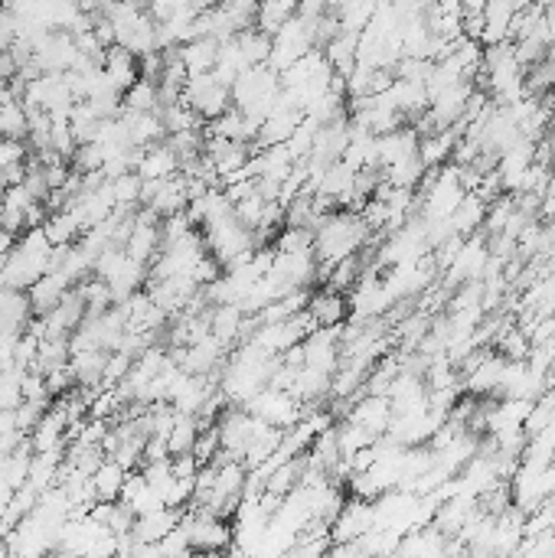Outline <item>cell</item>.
Listing matches in <instances>:
<instances>
[{
	"label": "cell",
	"mask_w": 555,
	"mask_h": 558,
	"mask_svg": "<svg viewBox=\"0 0 555 558\" xmlns=\"http://www.w3.org/2000/svg\"><path fill=\"white\" fill-rule=\"evenodd\" d=\"M376 526V513H373V500H360V496H353V500L343 503V510L333 519V542H353L366 536L369 529Z\"/></svg>",
	"instance_id": "obj_11"
},
{
	"label": "cell",
	"mask_w": 555,
	"mask_h": 558,
	"mask_svg": "<svg viewBox=\"0 0 555 558\" xmlns=\"http://www.w3.org/2000/svg\"><path fill=\"white\" fill-rule=\"evenodd\" d=\"M118 118L125 121L131 141L138 147H151V144H160L167 138V128H164L160 111H125V108H121Z\"/></svg>",
	"instance_id": "obj_16"
},
{
	"label": "cell",
	"mask_w": 555,
	"mask_h": 558,
	"mask_svg": "<svg viewBox=\"0 0 555 558\" xmlns=\"http://www.w3.org/2000/svg\"><path fill=\"white\" fill-rule=\"evenodd\" d=\"M125 480H128V467H121L115 457H105L92 474L95 496L98 500H121V487H125Z\"/></svg>",
	"instance_id": "obj_24"
},
{
	"label": "cell",
	"mask_w": 555,
	"mask_h": 558,
	"mask_svg": "<svg viewBox=\"0 0 555 558\" xmlns=\"http://www.w3.org/2000/svg\"><path fill=\"white\" fill-rule=\"evenodd\" d=\"M373 229L366 226L363 213H350V209H340V213H324L314 226V255L320 268H330L343 262L350 255H360L363 245L369 242Z\"/></svg>",
	"instance_id": "obj_1"
},
{
	"label": "cell",
	"mask_w": 555,
	"mask_h": 558,
	"mask_svg": "<svg viewBox=\"0 0 555 558\" xmlns=\"http://www.w3.org/2000/svg\"><path fill=\"white\" fill-rule=\"evenodd\" d=\"M69 291H72V284L63 275H59V271H46V275L40 281H33L30 291H27L33 314H49V310L63 301Z\"/></svg>",
	"instance_id": "obj_18"
},
{
	"label": "cell",
	"mask_w": 555,
	"mask_h": 558,
	"mask_svg": "<svg viewBox=\"0 0 555 558\" xmlns=\"http://www.w3.org/2000/svg\"><path fill=\"white\" fill-rule=\"evenodd\" d=\"M85 314H89L85 297L79 294V288H72L63 301L49 310V314H40L43 324H46V337H72V330L82 324Z\"/></svg>",
	"instance_id": "obj_12"
},
{
	"label": "cell",
	"mask_w": 555,
	"mask_h": 558,
	"mask_svg": "<svg viewBox=\"0 0 555 558\" xmlns=\"http://www.w3.org/2000/svg\"><path fill=\"white\" fill-rule=\"evenodd\" d=\"M262 425L265 421L255 418L245 405H232L229 412L219 415V425H216L222 451H226L229 457H236V461H245V454H249L255 434Z\"/></svg>",
	"instance_id": "obj_6"
},
{
	"label": "cell",
	"mask_w": 555,
	"mask_h": 558,
	"mask_svg": "<svg viewBox=\"0 0 555 558\" xmlns=\"http://www.w3.org/2000/svg\"><path fill=\"white\" fill-rule=\"evenodd\" d=\"M314 229L307 226H285L275 235V252H311Z\"/></svg>",
	"instance_id": "obj_32"
},
{
	"label": "cell",
	"mask_w": 555,
	"mask_h": 558,
	"mask_svg": "<svg viewBox=\"0 0 555 558\" xmlns=\"http://www.w3.org/2000/svg\"><path fill=\"white\" fill-rule=\"evenodd\" d=\"M219 4V0H190V7L196 10V14H203V10H213Z\"/></svg>",
	"instance_id": "obj_39"
},
{
	"label": "cell",
	"mask_w": 555,
	"mask_h": 558,
	"mask_svg": "<svg viewBox=\"0 0 555 558\" xmlns=\"http://www.w3.org/2000/svg\"><path fill=\"white\" fill-rule=\"evenodd\" d=\"M350 421L356 425H363L366 431H373L376 438L389 431V421H392V402L389 395H376V392H366V399H360L350 408Z\"/></svg>",
	"instance_id": "obj_15"
},
{
	"label": "cell",
	"mask_w": 555,
	"mask_h": 558,
	"mask_svg": "<svg viewBox=\"0 0 555 558\" xmlns=\"http://www.w3.org/2000/svg\"><path fill=\"white\" fill-rule=\"evenodd\" d=\"M203 239H206V248L209 255L216 258L219 265H232L236 258L249 255L255 245V232L245 226V222H239L236 209H232L229 216H222L216 222H209V226H203Z\"/></svg>",
	"instance_id": "obj_4"
},
{
	"label": "cell",
	"mask_w": 555,
	"mask_h": 558,
	"mask_svg": "<svg viewBox=\"0 0 555 558\" xmlns=\"http://www.w3.org/2000/svg\"><path fill=\"white\" fill-rule=\"evenodd\" d=\"M183 102H187L203 121H213L222 111L232 108V85L219 82L213 72L190 76L187 85H183Z\"/></svg>",
	"instance_id": "obj_5"
},
{
	"label": "cell",
	"mask_w": 555,
	"mask_h": 558,
	"mask_svg": "<svg viewBox=\"0 0 555 558\" xmlns=\"http://www.w3.org/2000/svg\"><path fill=\"white\" fill-rule=\"evenodd\" d=\"M14 164H27V144L23 138H4L0 141V170Z\"/></svg>",
	"instance_id": "obj_35"
},
{
	"label": "cell",
	"mask_w": 555,
	"mask_h": 558,
	"mask_svg": "<svg viewBox=\"0 0 555 558\" xmlns=\"http://www.w3.org/2000/svg\"><path fill=\"white\" fill-rule=\"evenodd\" d=\"M487 265H490V248L484 245V239H471V235H467V239L461 242V248H458V255L451 258V281H477L480 275H484L487 271Z\"/></svg>",
	"instance_id": "obj_13"
},
{
	"label": "cell",
	"mask_w": 555,
	"mask_h": 558,
	"mask_svg": "<svg viewBox=\"0 0 555 558\" xmlns=\"http://www.w3.org/2000/svg\"><path fill=\"white\" fill-rule=\"evenodd\" d=\"M180 49V62L187 66L190 76H203V72H213L216 56H219V43L209 40V36H193Z\"/></svg>",
	"instance_id": "obj_22"
},
{
	"label": "cell",
	"mask_w": 555,
	"mask_h": 558,
	"mask_svg": "<svg viewBox=\"0 0 555 558\" xmlns=\"http://www.w3.org/2000/svg\"><path fill=\"white\" fill-rule=\"evenodd\" d=\"M271 275L285 284V291L307 288V284L317 281V275H320V262H317L314 248L311 252H275Z\"/></svg>",
	"instance_id": "obj_10"
},
{
	"label": "cell",
	"mask_w": 555,
	"mask_h": 558,
	"mask_svg": "<svg viewBox=\"0 0 555 558\" xmlns=\"http://www.w3.org/2000/svg\"><path fill=\"white\" fill-rule=\"evenodd\" d=\"M307 314L314 317L317 327H340L350 317V301L343 297V291H333L324 284V291L307 297Z\"/></svg>",
	"instance_id": "obj_14"
},
{
	"label": "cell",
	"mask_w": 555,
	"mask_h": 558,
	"mask_svg": "<svg viewBox=\"0 0 555 558\" xmlns=\"http://www.w3.org/2000/svg\"><path fill=\"white\" fill-rule=\"evenodd\" d=\"M72 382H76V376H72V369H69V366L46 372V386H49V392H53V395H63V392L72 386Z\"/></svg>",
	"instance_id": "obj_38"
},
{
	"label": "cell",
	"mask_w": 555,
	"mask_h": 558,
	"mask_svg": "<svg viewBox=\"0 0 555 558\" xmlns=\"http://www.w3.org/2000/svg\"><path fill=\"white\" fill-rule=\"evenodd\" d=\"M121 108H125V111H157V108H160L157 82H151V79L141 76L125 95H121Z\"/></svg>",
	"instance_id": "obj_29"
},
{
	"label": "cell",
	"mask_w": 555,
	"mask_h": 558,
	"mask_svg": "<svg viewBox=\"0 0 555 558\" xmlns=\"http://www.w3.org/2000/svg\"><path fill=\"white\" fill-rule=\"evenodd\" d=\"M160 118H164V128L167 134H177V131H190V128H203V118L196 115V111L187 102H177V105H167V108H157Z\"/></svg>",
	"instance_id": "obj_30"
},
{
	"label": "cell",
	"mask_w": 555,
	"mask_h": 558,
	"mask_svg": "<svg viewBox=\"0 0 555 558\" xmlns=\"http://www.w3.org/2000/svg\"><path fill=\"white\" fill-rule=\"evenodd\" d=\"M180 519H183V513L177 510V506H160V510L141 513L138 519H134L131 532H134V539L138 542H160L170 529L180 523Z\"/></svg>",
	"instance_id": "obj_19"
},
{
	"label": "cell",
	"mask_w": 555,
	"mask_h": 558,
	"mask_svg": "<svg viewBox=\"0 0 555 558\" xmlns=\"http://www.w3.org/2000/svg\"><path fill=\"white\" fill-rule=\"evenodd\" d=\"M17 40V14L0 4V53H7Z\"/></svg>",
	"instance_id": "obj_37"
},
{
	"label": "cell",
	"mask_w": 555,
	"mask_h": 558,
	"mask_svg": "<svg viewBox=\"0 0 555 558\" xmlns=\"http://www.w3.org/2000/svg\"><path fill=\"white\" fill-rule=\"evenodd\" d=\"M219 448H222V444H219V431L206 425L200 431V438H196V444H193V454H196V461H200V464H209L219 454Z\"/></svg>",
	"instance_id": "obj_34"
},
{
	"label": "cell",
	"mask_w": 555,
	"mask_h": 558,
	"mask_svg": "<svg viewBox=\"0 0 555 558\" xmlns=\"http://www.w3.org/2000/svg\"><path fill=\"white\" fill-rule=\"evenodd\" d=\"M141 203L157 213L160 219L183 213L190 203V190H187V177L177 170L170 173V177H157V180H144L141 186Z\"/></svg>",
	"instance_id": "obj_7"
},
{
	"label": "cell",
	"mask_w": 555,
	"mask_h": 558,
	"mask_svg": "<svg viewBox=\"0 0 555 558\" xmlns=\"http://www.w3.org/2000/svg\"><path fill=\"white\" fill-rule=\"evenodd\" d=\"M190 532L193 552H229L232 545V523H226V516H213L203 510H193L183 516Z\"/></svg>",
	"instance_id": "obj_9"
},
{
	"label": "cell",
	"mask_w": 555,
	"mask_h": 558,
	"mask_svg": "<svg viewBox=\"0 0 555 558\" xmlns=\"http://www.w3.org/2000/svg\"><path fill=\"white\" fill-rule=\"evenodd\" d=\"M232 40H236L239 53L245 56L249 66H265V62L271 59V33H265V30L249 27V30L232 36Z\"/></svg>",
	"instance_id": "obj_26"
},
{
	"label": "cell",
	"mask_w": 555,
	"mask_h": 558,
	"mask_svg": "<svg viewBox=\"0 0 555 558\" xmlns=\"http://www.w3.org/2000/svg\"><path fill=\"white\" fill-rule=\"evenodd\" d=\"M141 186H144V177L138 170H125L121 177L111 180V190H115V203L125 206V209H134V203H141Z\"/></svg>",
	"instance_id": "obj_31"
},
{
	"label": "cell",
	"mask_w": 555,
	"mask_h": 558,
	"mask_svg": "<svg viewBox=\"0 0 555 558\" xmlns=\"http://www.w3.org/2000/svg\"><path fill=\"white\" fill-rule=\"evenodd\" d=\"M278 95H281V72L271 69L268 62L265 66H249L232 82V105L255 121H265L268 111L275 108Z\"/></svg>",
	"instance_id": "obj_3"
},
{
	"label": "cell",
	"mask_w": 555,
	"mask_h": 558,
	"mask_svg": "<svg viewBox=\"0 0 555 558\" xmlns=\"http://www.w3.org/2000/svg\"><path fill=\"white\" fill-rule=\"evenodd\" d=\"M49 255H53V242H49L43 226L27 229L20 235V242L4 255L0 284L14 291H30V284L40 281L49 271Z\"/></svg>",
	"instance_id": "obj_2"
},
{
	"label": "cell",
	"mask_w": 555,
	"mask_h": 558,
	"mask_svg": "<svg viewBox=\"0 0 555 558\" xmlns=\"http://www.w3.org/2000/svg\"><path fill=\"white\" fill-rule=\"evenodd\" d=\"M337 431V448L343 457H353V454H360L363 448H369V444L376 441V434L373 431H366L363 425H356V421H343V425L333 428Z\"/></svg>",
	"instance_id": "obj_28"
},
{
	"label": "cell",
	"mask_w": 555,
	"mask_h": 558,
	"mask_svg": "<svg viewBox=\"0 0 555 558\" xmlns=\"http://www.w3.org/2000/svg\"><path fill=\"white\" fill-rule=\"evenodd\" d=\"M552 350H555V340H552Z\"/></svg>",
	"instance_id": "obj_41"
},
{
	"label": "cell",
	"mask_w": 555,
	"mask_h": 558,
	"mask_svg": "<svg viewBox=\"0 0 555 558\" xmlns=\"http://www.w3.org/2000/svg\"><path fill=\"white\" fill-rule=\"evenodd\" d=\"M317 128H320V124H317L314 118H307V115L301 118V124H298V128H294V134H291V138L285 141L294 160H307V157H311Z\"/></svg>",
	"instance_id": "obj_33"
},
{
	"label": "cell",
	"mask_w": 555,
	"mask_h": 558,
	"mask_svg": "<svg viewBox=\"0 0 555 558\" xmlns=\"http://www.w3.org/2000/svg\"><path fill=\"white\" fill-rule=\"evenodd\" d=\"M102 69L108 72V79L115 82V89H118V92H128L131 85L141 79V62H138V56H134L131 49L118 46V43H111V46H108V53H105V66H102Z\"/></svg>",
	"instance_id": "obj_17"
},
{
	"label": "cell",
	"mask_w": 555,
	"mask_h": 558,
	"mask_svg": "<svg viewBox=\"0 0 555 558\" xmlns=\"http://www.w3.org/2000/svg\"><path fill=\"white\" fill-rule=\"evenodd\" d=\"M43 232L49 235V242L53 245H72L82 239V222L76 219L72 209H56V213H49L43 222Z\"/></svg>",
	"instance_id": "obj_25"
},
{
	"label": "cell",
	"mask_w": 555,
	"mask_h": 558,
	"mask_svg": "<svg viewBox=\"0 0 555 558\" xmlns=\"http://www.w3.org/2000/svg\"><path fill=\"white\" fill-rule=\"evenodd\" d=\"M242 324H245V314L239 304L209 307V333H213L222 346H232L236 340H242Z\"/></svg>",
	"instance_id": "obj_20"
},
{
	"label": "cell",
	"mask_w": 555,
	"mask_h": 558,
	"mask_svg": "<svg viewBox=\"0 0 555 558\" xmlns=\"http://www.w3.org/2000/svg\"><path fill=\"white\" fill-rule=\"evenodd\" d=\"M245 408H249L255 418H262L275 428H291L304 418L301 402L294 399L288 389H275V386H265L262 392H255L252 399L245 402Z\"/></svg>",
	"instance_id": "obj_8"
},
{
	"label": "cell",
	"mask_w": 555,
	"mask_h": 558,
	"mask_svg": "<svg viewBox=\"0 0 555 558\" xmlns=\"http://www.w3.org/2000/svg\"><path fill=\"white\" fill-rule=\"evenodd\" d=\"M49 405H43V402H27L23 399L20 405H17V428L27 434V431H33L36 428V421L43 418V412H46Z\"/></svg>",
	"instance_id": "obj_36"
},
{
	"label": "cell",
	"mask_w": 555,
	"mask_h": 558,
	"mask_svg": "<svg viewBox=\"0 0 555 558\" xmlns=\"http://www.w3.org/2000/svg\"><path fill=\"white\" fill-rule=\"evenodd\" d=\"M72 359V350H69V337H43L40 340V350H36V363L33 369L36 372H53V369H63L69 366Z\"/></svg>",
	"instance_id": "obj_27"
},
{
	"label": "cell",
	"mask_w": 555,
	"mask_h": 558,
	"mask_svg": "<svg viewBox=\"0 0 555 558\" xmlns=\"http://www.w3.org/2000/svg\"><path fill=\"white\" fill-rule=\"evenodd\" d=\"M549 128H552V134H555V111H552V118H549Z\"/></svg>",
	"instance_id": "obj_40"
},
{
	"label": "cell",
	"mask_w": 555,
	"mask_h": 558,
	"mask_svg": "<svg viewBox=\"0 0 555 558\" xmlns=\"http://www.w3.org/2000/svg\"><path fill=\"white\" fill-rule=\"evenodd\" d=\"M108 350H82V353H72L69 359V369L72 376L82 389H102V376H105V366H108Z\"/></svg>",
	"instance_id": "obj_21"
},
{
	"label": "cell",
	"mask_w": 555,
	"mask_h": 558,
	"mask_svg": "<svg viewBox=\"0 0 555 558\" xmlns=\"http://www.w3.org/2000/svg\"><path fill=\"white\" fill-rule=\"evenodd\" d=\"M177 170H180V157L170 151L167 141L144 147V157H141V164H138V173H141L144 180L170 177V173H177Z\"/></svg>",
	"instance_id": "obj_23"
}]
</instances>
